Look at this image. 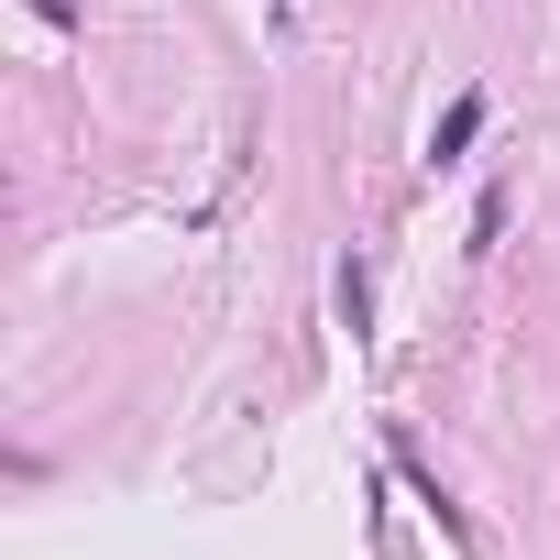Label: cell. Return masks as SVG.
Here are the masks:
<instances>
[{
  "instance_id": "6da1fadb",
  "label": "cell",
  "mask_w": 560,
  "mask_h": 560,
  "mask_svg": "<svg viewBox=\"0 0 560 560\" xmlns=\"http://www.w3.org/2000/svg\"><path fill=\"white\" fill-rule=\"evenodd\" d=\"M472 132H483V100H462V110H451V121H440V143H429V154H440V165H451V154H462V143H472Z\"/></svg>"
}]
</instances>
